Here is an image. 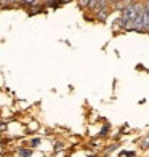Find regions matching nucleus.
<instances>
[{
	"instance_id": "4",
	"label": "nucleus",
	"mask_w": 149,
	"mask_h": 157,
	"mask_svg": "<svg viewBox=\"0 0 149 157\" xmlns=\"http://www.w3.org/2000/svg\"><path fill=\"white\" fill-rule=\"evenodd\" d=\"M29 154H31V151H27V149H23V151H21V155L23 157H27Z\"/></svg>"
},
{
	"instance_id": "5",
	"label": "nucleus",
	"mask_w": 149,
	"mask_h": 157,
	"mask_svg": "<svg viewBox=\"0 0 149 157\" xmlns=\"http://www.w3.org/2000/svg\"><path fill=\"white\" fill-rule=\"evenodd\" d=\"M23 2L27 5H34V3H37V0H23Z\"/></svg>"
},
{
	"instance_id": "7",
	"label": "nucleus",
	"mask_w": 149,
	"mask_h": 157,
	"mask_svg": "<svg viewBox=\"0 0 149 157\" xmlns=\"http://www.w3.org/2000/svg\"><path fill=\"white\" fill-rule=\"evenodd\" d=\"M122 2H124L125 5H128V3H132V0H122Z\"/></svg>"
},
{
	"instance_id": "3",
	"label": "nucleus",
	"mask_w": 149,
	"mask_h": 157,
	"mask_svg": "<svg viewBox=\"0 0 149 157\" xmlns=\"http://www.w3.org/2000/svg\"><path fill=\"white\" fill-rule=\"evenodd\" d=\"M141 147H143V149H147V147H149V138H146V140L143 141V144H141Z\"/></svg>"
},
{
	"instance_id": "1",
	"label": "nucleus",
	"mask_w": 149,
	"mask_h": 157,
	"mask_svg": "<svg viewBox=\"0 0 149 157\" xmlns=\"http://www.w3.org/2000/svg\"><path fill=\"white\" fill-rule=\"evenodd\" d=\"M139 3H128V5H125L124 6V10H122V16H120V19L124 21H130V19H135V16L138 15V10H139Z\"/></svg>"
},
{
	"instance_id": "2",
	"label": "nucleus",
	"mask_w": 149,
	"mask_h": 157,
	"mask_svg": "<svg viewBox=\"0 0 149 157\" xmlns=\"http://www.w3.org/2000/svg\"><path fill=\"white\" fill-rule=\"evenodd\" d=\"M143 31H149V13L144 11V18H143Z\"/></svg>"
},
{
	"instance_id": "6",
	"label": "nucleus",
	"mask_w": 149,
	"mask_h": 157,
	"mask_svg": "<svg viewBox=\"0 0 149 157\" xmlns=\"http://www.w3.org/2000/svg\"><path fill=\"white\" fill-rule=\"evenodd\" d=\"M144 11H147V13H149V0L144 3Z\"/></svg>"
}]
</instances>
